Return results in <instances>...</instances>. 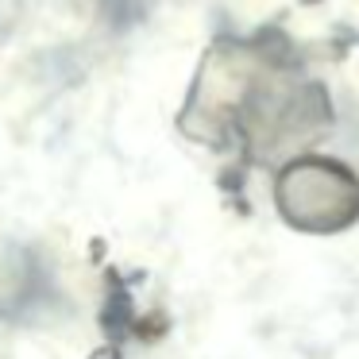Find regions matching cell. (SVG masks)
I'll return each instance as SVG.
<instances>
[{
	"label": "cell",
	"mask_w": 359,
	"mask_h": 359,
	"mask_svg": "<svg viewBox=\"0 0 359 359\" xmlns=\"http://www.w3.org/2000/svg\"><path fill=\"white\" fill-rule=\"evenodd\" d=\"M274 201L294 228L332 232L359 217V178L332 158H297L278 174Z\"/></svg>",
	"instance_id": "obj_1"
},
{
	"label": "cell",
	"mask_w": 359,
	"mask_h": 359,
	"mask_svg": "<svg viewBox=\"0 0 359 359\" xmlns=\"http://www.w3.org/2000/svg\"><path fill=\"white\" fill-rule=\"evenodd\" d=\"M58 305L55 274L35 248H8L4 255V286H0V320L24 325Z\"/></svg>",
	"instance_id": "obj_2"
},
{
	"label": "cell",
	"mask_w": 359,
	"mask_h": 359,
	"mask_svg": "<svg viewBox=\"0 0 359 359\" xmlns=\"http://www.w3.org/2000/svg\"><path fill=\"white\" fill-rule=\"evenodd\" d=\"M101 12H104V20H109V27L124 32V27H132L135 20H140L143 0H101Z\"/></svg>",
	"instance_id": "obj_3"
}]
</instances>
